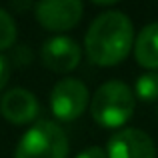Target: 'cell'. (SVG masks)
I'll return each instance as SVG.
<instances>
[{
  "instance_id": "obj_14",
  "label": "cell",
  "mask_w": 158,
  "mask_h": 158,
  "mask_svg": "<svg viewBox=\"0 0 158 158\" xmlns=\"http://www.w3.org/2000/svg\"><path fill=\"white\" fill-rule=\"evenodd\" d=\"M14 62L18 66H26L30 62V50H28V46H18V50L14 54Z\"/></svg>"
},
{
  "instance_id": "obj_2",
  "label": "cell",
  "mask_w": 158,
  "mask_h": 158,
  "mask_svg": "<svg viewBox=\"0 0 158 158\" xmlns=\"http://www.w3.org/2000/svg\"><path fill=\"white\" fill-rule=\"evenodd\" d=\"M136 108L134 90L122 80H108L90 98L92 120L102 128H120L132 118Z\"/></svg>"
},
{
  "instance_id": "obj_6",
  "label": "cell",
  "mask_w": 158,
  "mask_h": 158,
  "mask_svg": "<svg viewBox=\"0 0 158 158\" xmlns=\"http://www.w3.org/2000/svg\"><path fill=\"white\" fill-rule=\"evenodd\" d=\"M108 158H156L152 138L140 128H120L108 138Z\"/></svg>"
},
{
  "instance_id": "obj_10",
  "label": "cell",
  "mask_w": 158,
  "mask_h": 158,
  "mask_svg": "<svg viewBox=\"0 0 158 158\" xmlns=\"http://www.w3.org/2000/svg\"><path fill=\"white\" fill-rule=\"evenodd\" d=\"M134 96L144 100V102L158 100V72H146V74L136 78Z\"/></svg>"
},
{
  "instance_id": "obj_1",
  "label": "cell",
  "mask_w": 158,
  "mask_h": 158,
  "mask_svg": "<svg viewBox=\"0 0 158 158\" xmlns=\"http://www.w3.org/2000/svg\"><path fill=\"white\" fill-rule=\"evenodd\" d=\"M134 26L128 14L120 10L100 12L90 22L84 36L86 56L96 66H116L134 46Z\"/></svg>"
},
{
  "instance_id": "obj_7",
  "label": "cell",
  "mask_w": 158,
  "mask_h": 158,
  "mask_svg": "<svg viewBox=\"0 0 158 158\" xmlns=\"http://www.w3.org/2000/svg\"><path fill=\"white\" fill-rule=\"evenodd\" d=\"M82 58V48L70 36H52L40 48V60L52 72H70L80 64Z\"/></svg>"
},
{
  "instance_id": "obj_13",
  "label": "cell",
  "mask_w": 158,
  "mask_h": 158,
  "mask_svg": "<svg viewBox=\"0 0 158 158\" xmlns=\"http://www.w3.org/2000/svg\"><path fill=\"white\" fill-rule=\"evenodd\" d=\"M8 78H10V64H8V60L4 56H0V92L4 90Z\"/></svg>"
},
{
  "instance_id": "obj_3",
  "label": "cell",
  "mask_w": 158,
  "mask_h": 158,
  "mask_svg": "<svg viewBox=\"0 0 158 158\" xmlns=\"http://www.w3.org/2000/svg\"><path fill=\"white\" fill-rule=\"evenodd\" d=\"M70 144L60 124L38 120L18 140L14 158H68Z\"/></svg>"
},
{
  "instance_id": "obj_8",
  "label": "cell",
  "mask_w": 158,
  "mask_h": 158,
  "mask_svg": "<svg viewBox=\"0 0 158 158\" xmlns=\"http://www.w3.org/2000/svg\"><path fill=\"white\" fill-rule=\"evenodd\" d=\"M38 98L26 88H12L0 98V114L12 124H28L38 116Z\"/></svg>"
},
{
  "instance_id": "obj_5",
  "label": "cell",
  "mask_w": 158,
  "mask_h": 158,
  "mask_svg": "<svg viewBox=\"0 0 158 158\" xmlns=\"http://www.w3.org/2000/svg\"><path fill=\"white\" fill-rule=\"evenodd\" d=\"M82 6L80 0H44L34 6L36 20L40 26L52 32H66L74 28L82 18Z\"/></svg>"
},
{
  "instance_id": "obj_9",
  "label": "cell",
  "mask_w": 158,
  "mask_h": 158,
  "mask_svg": "<svg viewBox=\"0 0 158 158\" xmlns=\"http://www.w3.org/2000/svg\"><path fill=\"white\" fill-rule=\"evenodd\" d=\"M134 58L142 68L150 72L158 70V22H150L138 32L132 46Z\"/></svg>"
},
{
  "instance_id": "obj_12",
  "label": "cell",
  "mask_w": 158,
  "mask_h": 158,
  "mask_svg": "<svg viewBox=\"0 0 158 158\" xmlns=\"http://www.w3.org/2000/svg\"><path fill=\"white\" fill-rule=\"evenodd\" d=\"M76 158H108V154H106V148L90 146V148H86V150H82Z\"/></svg>"
},
{
  "instance_id": "obj_4",
  "label": "cell",
  "mask_w": 158,
  "mask_h": 158,
  "mask_svg": "<svg viewBox=\"0 0 158 158\" xmlns=\"http://www.w3.org/2000/svg\"><path fill=\"white\" fill-rule=\"evenodd\" d=\"M90 106V92L78 78H62L54 84L50 92L52 114L62 122H72L80 118Z\"/></svg>"
},
{
  "instance_id": "obj_11",
  "label": "cell",
  "mask_w": 158,
  "mask_h": 158,
  "mask_svg": "<svg viewBox=\"0 0 158 158\" xmlns=\"http://www.w3.org/2000/svg\"><path fill=\"white\" fill-rule=\"evenodd\" d=\"M16 22L4 8H0V50L12 48L16 42Z\"/></svg>"
}]
</instances>
